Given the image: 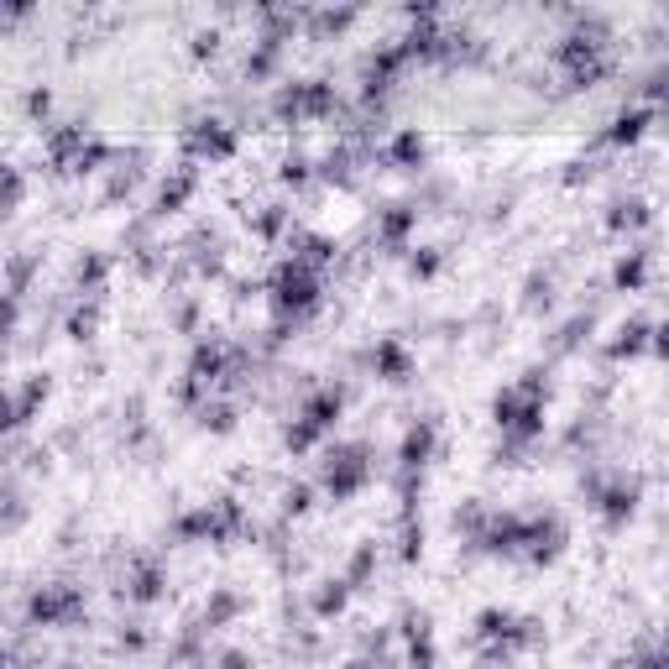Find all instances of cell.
I'll return each instance as SVG.
<instances>
[{"label":"cell","mask_w":669,"mask_h":669,"mask_svg":"<svg viewBox=\"0 0 669 669\" xmlns=\"http://www.w3.org/2000/svg\"><path fill=\"white\" fill-rule=\"evenodd\" d=\"M314 304H319V267L304 257L283 262L278 278H272V309H278V319H304Z\"/></svg>","instance_id":"obj_1"},{"label":"cell","mask_w":669,"mask_h":669,"mask_svg":"<svg viewBox=\"0 0 669 669\" xmlns=\"http://www.w3.org/2000/svg\"><path fill=\"white\" fill-rule=\"evenodd\" d=\"M372 450L366 445H345V450H330V460H325V492L335 497V502H345V497H356L366 481H372Z\"/></svg>","instance_id":"obj_2"},{"label":"cell","mask_w":669,"mask_h":669,"mask_svg":"<svg viewBox=\"0 0 669 669\" xmlns=\"http://www.w3.org/2000/svg\"><path fill=\"white\" fill-rule=\"evenodd\" d=\"M189 152H194V157H210V163H220V157L236 152V136H230L225 121H199V126L189 131Z\"/></svg>","instance_id":"obj_3"},{"label":"cell","mask_w":669,"mask_h":669,"mask_svg":"<svg viewBox=\"0 0 669 669\" xmlns=\"http://www.w3.org/2000/svg\"><path fill=\"white\" fill-rule=\"evenodd\" d=\"M434 445H440V424L434 419H419L408 434H403V450H398V460L408 471H419V466H429V455H434Z\"/></svg>","instance_id":"obj_4"},{"label":"cell","mask_w":669,"mask_h":669,"mask_svg":"<svg viewBox=\"0 0 669 669\" xmlns=\"http://www.w3.org/2000/svg\"><path fill=\"white\" fill-rule=\"evenodd\" d=\"M74 607H79V596L68 591V586H42V591L32 596V622H42V628H53V622L74 617Z\"/></svg>","instance_id":"obj_5"},{"label":"cell","mask_w":669,"mask_h":669,"mask_svg":"<svg viewBox=\"0 0 669 669\" xmlns=\"http://www.w3.org/2000/svg\"><path fill=\"white\" fill-rule=\"evenodd\" d=\"M372 366H377V377L382 382H408L413 377V356L403 351V340H377V351H372Z\"/></svg>","instance_id":"obj_6"},{"label":"cell","mask_w":669,"mask_h":669,"mask_svg":"<svg viewBox=\"0 0 669 669\" xmlns=\"http://www.w3.org/2000/svg\"><path fill=\"white\" fill-rule=\"evenodd\" d=\"M649 121H654V115L649 110H622L617 115V121L602 131V136H596V142H602V147H633L638 142V136L643 131H649Z\"/></svg>","instance_id":"obj_7"},{"label":"cell","mask_w":669,"mask_h":669,"mask_svg":"<svg viewBox=\"0 0 669 669\" xmlns=\"http://www.w3.org/2000/svg\"><path fill=\"white\" fill-rule=\"evenodd\" d=\"M596 507H602L607 528H622V523L633 518V507H638V487H633V481H617L612 492H602V497H596Z\"/></svg>","instance_id":"obj_8"},{"label":"cell","mask_w":669,"mask_h":669,"mask_svg":"<svg viewBox=\"0 0 669 669\" xmlns=\"http://www.w3.org/2000/svg\"><path fill=\"white\" fill-rule=\"evenodd\" d=\"M126 586H131V591H126L131 602L147 607V602H157V596H163V570H157V565H136V575H131Z\"/></svg>","instance_id":"obj_9"},{"label":"cell","mask_w":669,"mask_h":669,"mask_svg":"<svg viewBox=\"0 0 669 669\" xmlns=\"http://www.w3.org/2000/svg\"><path fill=\"white\" fill-rule=\"evenodd\" d=\"M612 278H617V288H628V293L643 288V278H649V251H628V257L617 262Z\"/></svg>","instance_id":"obj_10"},{"label":"cell","mask_w":669,"mask_h":669,"mask_svg":"<svg viewBox=\"0 0 669 669\" xmlns=\"http://www.w3.org/2000/svg\"><path fill=\"white\" fill-rule=\"evenodd\" d=\"M643 345H654V335H649V325H643V319H633V325H622V330H617L612 356H638Z\"/></svg>","instance_id":"obj_11"},{"label":"cell","mask_w":669,"mask_h":669,"mask_svg":"<svg viewBox=\"0 0 669 669\" xmlns=\"http://www.w3.org/2000/svg\"><path fill=\"white\" fill-rule=\"evenodd\" d=\"M643 220H649V204H643V199H622V204H612V225H617V230H638Z\"/></svg>","instance_id":"obj_12"},{"label":"cell","mask_w":669,"mask_h":669,"mask_svg":"<svg viewBox=\"0 0 669 669\" xmlns=\"http://www.w3.org/2000/svg\"><path fill=\"white\" fill-rule=\"evenodd\" d=\"M189 189H194V178H173V183H163V194H157V210H178V204L189 199Z\"/></svg>","instance_id":"obj_13"},{"label":"cell","mask_w":669,"mask_h":669,"mask_svg":"<svg viewBox=\"0 0 669 669\" xmlns=\"http://www.w3.org/2000/svg\"><path fill=\"white\" fill-rule=\"evenodd\" d=\"M392 157H398V163H419V157H424V142H419L413 131H403L398 142H392Z\"/></svg>","instance_id":"obj_14"},{"label":"cell","mask_w":669,"mask_h":669,"mask_svg":"<svg viewBox=\"0 0 669 669\" xmlns=\"http://www.w3.org/2000/svg\"><path fill=\"white\" fill-rule=\"evenodd\" d=\"M408 225H413V215H408V210H398V215H387L382 236H387V241H403V230H408Z\"/></svg>","instance_id":"obj_15"},{"label":"cell","mask_w":669,"mask_h":669,"mask_svg":"<svg viewBox=\"0 0 669 669\" xmlns=\"http://www.w3.org/2000/svg\"><path fill=\"white\" fill-rule=\"evenodd\" d=\"M220 664H225V669H246V659H241V654H225Z\"/></svg>","instance_id":"obj_16"}]
</instances>
